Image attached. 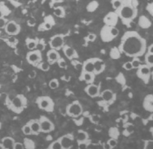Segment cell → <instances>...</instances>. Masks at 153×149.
Returning <instances> with one entry per match:
<instances>
[{"mask_svg":"<svg viewBox=\"0 0 153 149\" xmlns=\"http://www.w3.org/2000/svg\"><path fill=\"white\" fill-rule=\"evenodd\" d=\"M119 49L126 56L134 58L143 55L147 49V44L137 32L128 31L121 38Z\"/></svg>","mask_w":153,"mask_h":149,"instance_id":"cell-1","label":"cell"},{"mask_svg":"<svg viewBox=\"0 0 153 149\" xmlns=\"http://www.w3.org/2000/svg\"><path fill=\"white\" fill-rule=\"evenodd\" d=\"M116 14L119 16L125 25H128L137 15V4L135 0H122V6L116 11Z\"/></svg>","mask_w":153,"mask_h":149,"instance_id":"cell-2","label":"cell"},{"mask_svg":"<svg viewBox=\"0 0 153 149\" xmlns=\"http://www.w3.org/2000/svg\"><path fill=\"white\" fill-rule=\"evenodd\" d=\"M27 105V99L24 95L18 94L9 103V108L15 113H21Z\"/></svg>","mask_w":153,"mask_h":149,"instance_id":"cell-3","label":"cell"},{"mask_svg":"<svg viewBox=\"0 0 153 149\" xmlns=\"http://www.w3.org/2000/svg\"><path fill=\"white\" fill-rule=\"evenodd\" d=\"M120 31L116 26H108L105 25L100 32L101 39L104 42H111L119 35Z\"/></svg>","mask_w":153,"mask_h":149,"instance_id":"cell-4","label":"cell"},{"mask_svg":"<svg viewBox=\"0 0 153 149\" xmlns=\"http://www.w3.org/2000/svg\"><path fill=\"white\" fill-rule=\"evenodd\" d=\"M36 104L39 108L47 112H52L54 111V102L48 96H41L37 98Z\"/></svg>","mask_w":153,"mask_h":149,"instance_id":"cell-5","label":"cell"},{"mask_svg":"<svg viewBox=\"0 0 153 149\" xmlns=\"http://www.w3.org/2000/svg\"><path fill=\"white\" fill-rule=\"evenodd\" d=\"M66 112L70 117L77 118L83 113V107L79 101H74L66 107Z\"/></svg>","mask_w":153,"mask_h":149,"instance_id":"cell-6","label":"cell"},{"mask_svg":"<svg viewBox=\"0 0 153 149\" xmlns=\"http://www.w3.org/2000/svg\"><path fill=\"white\" fill-rule=\"evenodd\" d=\"M151 74H152L151 67L146 64H142L140 67L137 69V75L139 79L143 81L145 84H147L149 82L151 79Z\"/></svg>","mask_w":153,"mask_h":149,"instance_id":"cell-7","label":"cell"},{"mask_svg":"<svg viewBox=\"0 0 153 149\" xmlns=\"http://www.w3.org/2000/svg\"><path fill=\"white\" fill-rule=\"evenodd\" d=\"M26 61L32 66L39 65L42 62V53L39 50H32L26 54Z\"/></svg>","mask_w":153,"mask_h":149,"instance_id":"cell-8","label":"cell"},{"mask_svg":"<svg viewBox=\"0 0 153 149\" xmlns=\"http://www.w3.org/2000/svg\"><path fill=\"white\" fill-rule=\"evenodd\" d=\"M49 45L52 49L59 51L65 45V38L63 34H56L50 39Z\"/></svg>","mask_w":153,"mask_h":149,"instance_id":"cell-9","label":"cell"},{"mask_svg":"<svg viewBox=\"0 0 153 149\" xmlns=\"http://www.w3.org/2000/svg\"><path fill=\"white\" fill-rule=\"evenodd\" d=\"M4 31L9 36H15L21 32V26L15 21H9L7 22Z\"/></svg>","mask_w":153,"mask_h":149,"instance_id":"cell-10","label":"cell"},{"mask_svg":"<svg viewBox=\"0 0 153 149\" xmlns=\"http://www.w3.org/2000/svg\"><path fill=\"white\" fill-rule=\"evenodd\" d=\"M39 121L40 124L41 132L50 133V132L54 130V129H55L54 124L46 116H41L40 118L39 119Z\"/></svg>","mask_w":153,"mask_h":149,"instance_id":"cell-11","label":"cell"},{"mask_svg":"<svg viewBox=\"0 0 153 149\" xmlns=\"http://www.w3.org/2000/svg\"><path fill=\"white\" fill-rule=\"evenodd\" d=\"M119 20V16L116 14V12H111L107 13L103 19V22L105 23V25L108 26H116Z\"/></svg>","mask_w":153,"mask_h":149,"instance_id":"cell-12","label":"cell"},{"mask_svg":"<svg viewBox=\"0 0 153 149\" xmlns=\"http://www.w3.org/2000/svg\"><path fill=\"white\" fill-rule=\"evenodd\" d=\"M85 93H87L90 98H97L100 96V87L95 84H89L85 89Z\"/></svg>","mask_w":153,"mask_h":149,"instance_id":"cell-13","label":"cell"},{"mask_svg":"<svg viewBox=\"0 0 153 149\" xmlns=\"http://www.w3.org/2000/svg\"><path fill=\"white\" fill-rule=\"evenodd\" d=\"M58 139H59L60 143L62 144L63 149H71L73 147L74 138L71 134L63 135L61 138H59Z\"/></svg>","mask_w":153,"mask_h":149,"instance_id":"cell-14","label":"cell"},{"mask_svg":"<svg viewBox=\"0 0 153 149\" xmlns=\"http://www.w3.org/2000/svg\"><path fill=\"white\" fill-rule=\"evenodd\" d=\"M100 97L102 99L107 103H111L116 100V94L111 89H105L100 93Z\"/></svg>","mask_w":153,"mask_h":149,"instance_id":"cell-15","label":"cell"},{"mask_svg":"<svg viewBox=\"0 0 153 149\" xmlns=\"http://www.w3.org/2000/svg\"><path fill=\"white\" fill-rule=\"evenodd\" d=\"M61 58L59 52L55 49H49L47 53V59L48 62L49 64H54L57 62V61Z\"/></svg>","mask_w":153,"mask_h":149,"instance_id":"cell-16","label":"cell"},{"mask_svg":"<svg viewBox=\"0 0 153 149\" xmlns=\"http://www.w3.org/2000/svg\"><path fill=\"white\" fill-rule=\"evenodd\" d=\"M62 50L65 56L68 59L74 60L75 58H78V53L75 51V48H73L72 47H70L68 45H64L62 48Z\"/></svg>","mask_w":153,"mask_h":149,"instance_id":"cell-17","label":"cell"},{"mask_svg":"<svg viewBox=\"0 0 153 149\" xmlns=\"http://www.w3.org/2000/svg\"><path fill=\"white\" fill-rule=\"evenodd\" d=\"M94 74H101L105 70V63L100 58H94Z\"/></svg>","mask_w":153,"mask_h":149,"instance_id":"cell-18","label":"cell"},{"mask_svg":"<svg viewBox=\"0 0 153 149\" xmlns=\"http://www.w3.org/2000/svg\"><path fill=\"white\" fill-rule=\"evenodd\" d=\"M79 80L82 81H85V83H87L88 84H93L94 80H95V74H94V73H90V72H83V71H82L80 77H79Z\"/></svg>","mask_w":153,"mask_h":149,"instance_id":"cell-19","label":"cell"},{"mask_svg":"<svg viewBox=\"0 0 153 149\" xmlns=\"http://www.w3.org/2000/svg\"><path fill=\"white\" fill-rule=\"evenodd\" d=\"M15 140L12 137H4L1 140V147L3 149H13Z\"/></svg>","mask_w":153,"mask_h":149,"instance_id":"cell-20","label":"cell"},{"mask_svg":"<svg viewBox=\"0 0 153 149\" xmlns=\"http://www.w3.org/2000/svg\"><path fill=\"white\" fill-rule=\"evenodd\" d=\"M143 107L147 112H153V95L148 94L145 97L143 101Z\"/></svg>","mask_w":153,"mask_h":149,"instance_id":"cell-21","label":"cell"},{"mask_svg":"<svg viewBox=\"0 0 153 149\" xmlns=\"http://www.w3.org/2000/svg\"><path fill=\"white\" fill-rule=\"evenodd\" d=\"M27 124L30 125V127L31 129L33 134H39L41 132L40 124H39V120H30Z\"/></svg>","mask_w":153,"mask_h":149,"instance_id":"cell-22","label":"cell"},{"mask_svg":"<svg viewBox=\"0 0 153 149\" xmlns=\"http://www.w3.org/2000/svg\"><path fill=\"white\" fill-rule=\"evenodd\" d=\"M53 25H54V20L52 16H48L47 17H45V21L43 24H41L39 28H42V31H49L53 28Z\"/></svg>","mask_w":153,"mask_h":149,"instance_id":"cell-23","label":"cell"},{"mask_svg":"<svg viewBox=\"0 0 153 149\" xmlns=\"http://www.w3.org/2000/svg\"><path fill=\"white\" fill-rule=\"evenodd\" d=\"M94 58H90V59L86 60L83 63V72H90L94 74Z\"/></svg>","mask_w":153,"mask_h":149,"instance_id":"cell-24","label":"cell"},{"mask_svg":"<svg viewBox=\"0 0 153 149\" xmlns=\"http://www.w3.org/2000/svg\"><path fill=\"white\" fill-rule=\"evenodd\" d=\"M25 44H26V48H28L30 51L36 49V47L38 44V40L34 39H26L25 40Z\"/></svg>","mask_w":153,"mask_h":149,"instance_id":"cell-25","label":"cell"},{"mask_svg":"<svg viewBox=\"0 0 153 149\" xmlns=\"http://www.w3.org/2000/svg\"><path fill=\"white\" fill-rule=\"evenodd\" d=\"M88 139V134L87 132L84 130H79L77 134V142L78 143H83V142H87Z\"/></svg>","mask_w":153,"mask_h":149,"instance_id":"cell-26","label":"cell"},{"mask_svg":"<svg viewBox=\"0 0 153 149\" xmlns=\"http://www.w3.org/2000/svg\"><path fill=\"white\" fill-rule=\"evenodd\" d=\"M53 14L56 17L63 18L66 16V11H65V8L63 7H56V8L54 9V11H53Z\"/></svg>","mask_w":153,"mask_h":149,"instance_id":"cell-27","label":"cell"},{"mask_svg":"<svg viewBox=\"0 0 153 149\" xmlns=\"http://www.w3.org/2000/svg\"><path fill=\"white\" fill-rule=\"evenodd\" d=\"M98 7V3L97 1H92L87 5V11L89 13H94Z\"/></svg>","mask_w":153,"mask_h":149,"instance_id":"cell-28","label":"cell"},{"mask_svg":"<svg viewBox=\"0 0 153 149\" xmlns=\"http://www.w3.org/2000/svg\"><path fill=\"white\" fill-rule=\"evenodd\" d=\"M24 148L25 149H34L35 148V143L33 140L25 139H24Z\"/></svg>","mask_w":153,"mask_h":149,"instance_id":"cell-29","label":"cell"},{"mask_svg":"<svg viewBox=\"0 0 153 149\" xmlns=\"http://www.w3.org/2000/svg\"><path fill=\"white\" fill-rule=\"evenodd\" d=\"M145 64L150 67H153V54L148 53L145 54Z\"/></svg>","mask_w":153,"mask_h":149,"instance_id":"cell-30","label":"cell"},{"mask_svg":"<svg viewBox=\"0 0 153 149\" xmlns=\"http://www.w3.org/2000/svg\"><path fill=\"white\" fill-rule=\"evenodd\" d=\"M37 67L43 72H48L50 69V64L48 62H41L40 63H39Z\"/></svg>","mask_w":153,"mask_h":149,"instance_id":"cell-31","label":"cell"},{"mask_svg":"<svg viewBox=\"0 0 153 149\" xmlns=\"http://www.w3.org/2000/svg\"><path fill=\"white\" fill-rule=\"evenodd\" d=\"M48 149H63L62 144L60 143L59 139L53 141V143H50V145L48 147Z\"/></svg>","mask_w":153,"mask_h":149,"instance_id":"cell-32","label":"cell"},{"mask_svg":"<svg viewBox=\"0 0 153 149\" xmlns=\"http://www.w3.org/2000/svg\"><path fill=\"white\" fill-rule=\"evenodd\" d=\"M48 86H49L51 89H56L59 87V81H58L57 79H53V80H51L49 81Z\"/></svg>","mask_w":153,"mask_h":149,"instance_id":"cell-33","label":"cell"},{"mask_svg":"<svg viewBox=\"0 0 153 149\" xmlns=\"http://www.w3.org/2000/svg\"><path fill=\"white\" fill-rule=\"evenodd\" d=\"M22 133L25 134V135H31L32 134V130L30 127V125L28 124H25V125H23L22 128Z\"/></svg>","mask_w":153,"mask_h":149,"instance_id":"cell-34","label":"cell"},{"mask_svg":"<svg viewBox=\"0 0 153 149\" xmlns=\"http://www.w3.org/2000/svg\"><path fill=\"white\" fill-rule=\"evenodd\" d=\"M7 44H9L10 46L15 47L18 44V40L16 39L15 36H9L7 38Z\"/></svg>","mask_w":153,"mask_h":149,"instance_id":"cell-35","label":"cell"},{"mask_svg":"<svg viewBox=\"0 0 153 149\" xmlns=\"http://www.w3.org/2000/svg\"><path fill=\"white\" fill-rule=\"evenodd\" d=\"M120 51L118 48H113L111 51V57L114 58V59H116V58H119L120 57Z\"/></svg>","mask_w":153,"mask_h":149,"instance_id":"cell-36","label":"cell"},{"mask_svg":"<svg viewBox=\"0 0 153 149\" xmlns=\"http://www.w3.org/2000/svg\"><path fill=\"white\" fill-rule=\"evenodd\" d=\"M132 66H133V68L134 69H138L141 66H142V63H141V61L137 57H134V58H133L132 60Z\"/></svg>","mask_w":153,"mask_h":149,"instance_id":"cell-37","label":"cell"},{"mask_svg":"<svg viewBox=\"0 0 153 149\" xmlns=\"http://www.w3.org/2000/svg\"><path fill=\"white\" fill-rule=\"evenodd\" d=\"M111 5L113 8L117 11L122 6V0H111Z\"/></svg>","mask_w":153,"mask_h":149,"instance_id":"cell-38","label":"cell"},{"mask_svg":"<svg viewBox=\"0 0 153 149\" xmlns=\"http://www.w3.org/2000/svg\"><path fill=\"white\" fill-rule=\"evenodd\" d=\"M57 65L59 66L60 68H62V69H66L67 67V63H66V60L64 59V58H60L58 61H57Z\"/></svg>","mask_w":153,"mask_h":149,"instance_id":"cell-39","label":"cell"},{"mask_svg":"<svg viewBox=\"0 0 153 149\" xmlns=\"http://www.w3.org/2000/svg\"><path fill=\"white\" fill-rule=\"evenodd\" d=\"M107 143H109L110 146L111 147V148H114L116 147V145H117V140H116V139L111 138V139H110L107 141Z\"/></svg>","mask_w":153,"mask_h":149,"instance_id":"cell-40","label":"cell"},{"mask_svg":"<svg viewBox=\"0 0 153 149\" xmlns=\"http://www.w3.org/2000/svg\"><path fill=\"white\" fill-rule=\"evenodd\" d=\"M123 68L126 70V71H131L133 70V66H132V63L131 62H125V64L123 65Z\"/></svg>","mask_w":153,"mask_h":149,"instance_id":"cell-41","label":"cell"},{"mask_svg":"<svg viewBox=\"0 0 153 149\" xmlns=\"http://www.w3.org/2000/svg\"><path fill=\"white\" fill-rule=\"evenodd\" d=\"M90 120L93 123L97 124V123H98L99 121H100V116L98 115H92L90 117Z\"/></svg>","mask_w":153,"mask_h":149,"instance_id":"cell-42","label":"cell"},{"mask_svg":"<svg viewBox=\"0 0 153 149\" xmlns=\"http://www.w3.org/2000/svg\"><path fill=\"white\" fill-rule=\"evenodd\" d=\"M24 144L22 143H19V142H15L14 143V146H13V149H24Z\"/></svg>","mask_w":153,"mask_h":149,"instance_id":"cell-43","label":"cell"},{"mask_svg":"<svg viewBox=\"0 0 153 149\" xmlns=\"http://www.w3.org/2000/svg\"><path fill=\"white\" fill-rule=\"evenodd\" d=\"M35 24H36V21H35V19H34V17H30V18L27 21V25H28L29 26H31L32 27V26H34Z\"/></svg>","mask_w":153,"mask_h":149,"instance_id":"cell-44","label":"cell"},{"mask_svg":"<svg viewBox=\"0 0 153 149\" xmlns=\"http://www.w3.org/2000/svg\"><path fill=\"white\" fill-rule=\"evenodd\" d=\"M97 39V36H96V34H93V33H90V34H88V35L87 36V39L88 40H89L90 42H94L95 39Z\"/></svg>","mask_w":153,"mask_h":149,"instance_id":"cell-45","label":"cell"},{"mask_svg":"<svg viewBox=\"0 0 153 149\" xmlns=\"http://www.w3.org/2000/svg\"><path fill=\"white\" fill-rule=\"evenodd\" d=\"M147 12L149 13V14L153 16V3H149V4L147 5Z\"/></svg>","mask_w":153,"mask_h":149,"instance_id":"cell-46","label":"cell"},{"mask_svg":"<svg viewBox=\"0 0 153 149\" xmlns=\"http://www.w3.org/2000/svg\"><path fill=\"white\" fill-rule=\"evenodd\" d=\"M7 22V21L6 19L3 18V17H0V28H4Z\"/></svg>","mask_w":153,"mask_h":149,"instance_id":"cell-47","label":"cell"},{"mask_svg":"<svg viewBox=\"0 0 153 149\" xmlns=\"http://www.w3.org/2000/svg\"><path fill=\"white\" fill-rule=\"evenodd\" d=\"M44 48H45V45H44V43H42V42H39V41H38V44H37V47H36V49L39 50V51H42V50L44 49Z\"/></svg>","mask_w":153,"mask_h":149,"instance_id":"cell-48","label":"cell"},{"mask_svg":"<svg viewBox=\"0 0 153 149\" xmlns=\"http://www.w3.org/2000/svg\"><path fill=\"white\" fill-rule=\"evenodd\" d=\"M74 66H75V69H77V70H82L83 69V64L79 63L77 61H76V64H74Z\"/></svg>","mask_w":153,"mask_h":149,"instance_id":"cell-49","label":"cell"},{"mask_svg":"<svg viewBox=\"0 0 153 149\" xmlns=\"http://www.w3.org/2000/svg\"><path fill=\"white\" fill-rule=\"evenodd\" d=\"M79 144V149H85L86 147H87V143L85 142H83V143H78Z\"/></svg>","mask_w":153,"mask_h":149,"instance_id":"cell-50","label":"cell"},{"mask_svg":"<svg viewBox=\"0 0 153 149\" xmlns=\"http://www.w3.org/2000/svg\"><path fill=\"white\" fill-rule=\"evenodd\" d=\"M35 76H36V72H34V71H32V72H30L29 73V77L30 78L34 79V78H35Z\"/></svg>","mask_w":153,"mask_h":149,"instance_id":"cell-51","label":"cell"},{"mask_svg":"<svg viewBox=\"0 0 153 149\" xmlns=\"http://www.w3.org/2000/svg\"><path fill=\"white\" fill-rule=\"evenodd\" d=\"M147 48V53L153 54V44H151L150 46L148 47V48Z\"/></svg>","mask_w":153,"mask_h":149,"instance_id":"cell-52","label":"cell"},{"mask_svg":"<svg viewBox=\"0 0 153 149\" xmlns=\"http://www.w3.org/2000/svg\"><path fill=\"white\" fill-rule=\"evenodd\" d=\"M103 149H112L111 148V147L110 146V144L107 142L103 144Z\"/></svg>","mask_w":153,"mask_h":149,"instance_id":"cell-53","label":"cell"},{"mask_svg":"<svg viewBox=\"0 0 153 149\" xmlns=\"http://www.w3.org/2000/svg\"><path fill=\"white\" fill-rule=\"evenodd\" d=\"M53 3H62V0H51Z\"/></svg>","mask_w":153,"mask_h":149,"instance_id":"cell-54","label":"cell"},{"mask_svg":"<svg viewBox=\"0 0 153 149\" xmlns=\"http://www.w3.org/2000/svg\"><path fill=\"white\" fill-rule=\"evenodd\" d=\"M151 77H152V80L153 81V72H152V74H151Z\"/></svg>","mask_w":153,"mask_h":149,"instance_id":"cell-55","label":"cell"},{"mask_svg":"<svg viewBox=\"0 0 153 149\" xmlns=\"http://www.w3.org/2000/svg\"><path fill=\"white\" fill-rule=\"evenodd\" d=\"M46 149H48V148H46Z\"/></svg>","mask_w":153,"mask_h":149,"instance_id":"cell-56","label":"cell"},{"mask_svg":"<svg viewBox=\"0 0 153 149\" xmlns=\"http://www.w3.org/2000/svg\"><path fill=\"white\" fill-rule=\"evenodd\" d=\"M77 1H79V0H77Z\"/></svg>","mask_w":153,"mask_h":149,"instance_id":"cell-57","label":"cell"}]
</instances>
